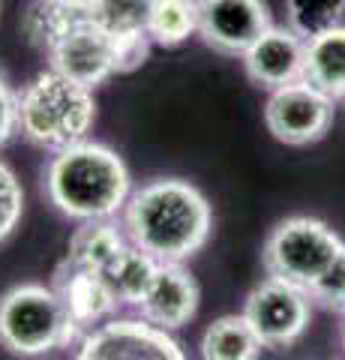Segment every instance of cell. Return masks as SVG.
Returning <instances> with one entry per match:
<instances>
[{
  "label": "cell",
  "instance_id": "cell-1",
  "mask_svg": "<svg viewBox=\"0 0 345 360\" xmlns=\"http://www.w3.org/2000/svg\"><path fill=\"white\" fill-rule=\"evenodd\" d=\"M124 231L162 264H183L210 240L214 210L195 184L183 177H153L132 195L124 207Z\"/></svg>",
  "mask_w": 345,
  "mask_h": 360
},
{
  "label": "cell",
  "instance_id": "cell-2",
  "mask_svg": "<svg viewBox=\"0 0 345 360\" xmlns=\"http://www.w3.org/2000/svg\"><path fill=\"white\" fill-rule=\"evenodd\" d=\"M54 210L75 222L115 219L132 195V177L120 156L99 141H82L58 150L42 174Z\"/></svg>",
  "mask_w": 345,
  "mask_h": 360
},
{
  "label": "cell",
  "instance_id": "cell-3",
  "mask_svg": "<svg viewBox=\"0 0 345 360\" xmlns=\"http://www.w3.org/2000/svg\"><path fill=\"white\" fill-rule=\"evenodd\" d=\"M93 123V90L54 70L33 75L18 90V132L42 150L58 153L87 141Z\"/></svg>",
  "mask_w": 345,
  "mask_h": 360
},
{
  "label": "cell",
  "instance_id": "cell-4",
  "mask_svg": "<svg viewBox=\"0 0 345 360\" xmlns=\"http://www.w3.org/2000/svg\"><path fill=\"white\" fill-rule=\"evenodd\" d=\"M82 328L60 295L42 283H21L0 295V345L15 357H42L72 345Z\"/></svg>",
  "mask_w": 345,
  "mask_h": 360
},
{
  "label": "cell",
  "instance_id": "cell-5",
  "mask_svg": "<svg viewBox=\"0 0 345 360\" xmlns=\"http://www.w3.org/2000/svg\"><path fill=\"white\" fill-rule=\"evenodd\" d=\"M345 243L321 219L292 217L267 234L261 262L267 276L309 291L337 262Z\"/></svg>",
  "mask_w": 345,
  "mask_h": 360
},
{
  "label": "cell",
  "instance_id": "cell-6",
  "mask_svg": "<svg viewBox=\"0 0 345 360\" xmlns=\"http://www.w3.org/2000/svg\"><path fill=\"white\" fill-rule=\"evenodd\" d=\"M42 54L48 58L54 72L72 78L75 84H84L91 90L115 72H120L117 42L99 25H93L82 9L58 30V37L48 42V49Z\"/></svg>",
  "mask_w": 345,
  "mask_h": 360
},
{
  "label": "cell",
  "instance_id": "cell-7",
  "mask_svg": "<svg viewBox=\"0 0 345 360\" xmlns=\"http://www.w3.org/2000/svg\"><path fill=\"white\" fill-rule=\"evenodd\" d=\"M75 360H189L169 330L144 319H108L82 336Z\"/></svg>",
  "mask_w": 345,
  "mask_h": 360
},
{
  "label": "cell",
  "instance_id": "cell-8",
  "mask_svg": "<svg viewBox=\"0 0 345 360\" xmlns=\"http://www.w3.org/2000/svg\"><path fill=\"white\" fill-rule=\"evenodd\" d=\"M243 319L264 348H285L300 340L309 324V295L297 285L267 276L259 283L243 307Z\"/></svg>",
  "mask_w": 345,
  "mask_h": 360
},
{
  "label": "cell",
  "instance_id": "cell-9",
  "mask_svg": "<svg viewBox=\"0 0 345 360\" xmlns=\"http://www.w3.org/2000/svg\"><path fill=\"white\" fill-rule=\"evenodd\" d=\"M264 123L276 141L304 148V144L325 139V132L330 129L333 99L318 94L306 82L285 84L280 90H271V96H267Z\"/></svg>",
  "mask_w": 345,
  "mask_h": 360
},
{
  "label": "cell",
  "instance_id": "cell-10",
  "mask_svg": "<svg viewBox=\"0 0 345 360\" xmlns=\"http://www.w3.org/2000/svg\"><path fill=\"white\" fill-rule=\"evenodd\" d=\"M271 27L264 0H202L198 37L219 54L243 58Z\"/></svg>",
  "mask_w": 345,
  "mask_h": 360
},
{
  "label": "cell",
  "instance_id": "cell-11",
  "mask_svg": "<svg viewBox=\"0 0 345 360\" xmlns=\"http://www.w3.org/2000/svg\"><path fill=\"white\" fill-rule=\"evenodd\" d=\"M306 39L292 27H271L264 37L243 54V70L249 82L264 90H280L285 84L304 82Z\"/></svg>",
  "mask_w": 345,
  "mask_h": 360
},
{
  "label": "cell",
  "instance_id": "cell-12",
  "mask_svg": "<svg viewBox=\"0 0 345 360\" xmlns=\"http://www.w3.org/2000/svg\"><path fill=\"white\" fill-rule=\"evenodd\" d=\"M198 300H202V291H198L195 276L189 274L183 264H162L160 262V270H157V276H153L148 295L138 303V312L144 321H150L171 333L195 319Z\"/></svg>",
  "mask_w": 345,
  "mask_h": 360
},
{
  "label": "cell",
  "instance_id": "cell-13",
  "mask_svg": "<svg viewBox=\"0 0 345 360\" xmlns=\"http://www.w3.org/2000/svg\"><path fill=\"white\" fill-rule=\"evenodd\" d=\"M51 288L60 295L63 307L70 309L72 321L79 324L82 330H93L99 324H105L108 319H115L120 307H124L115 291H111L108 279L99 274V270L70 267V264L60 262V267L54 270Z\"/></svg>",
  "mask_w": 345,
  "mask_h": 360
},
{
  "label": "cell",
  "instance_id": "cell-14",
  "mask_svg": "<svg viewBox=\"0 0 345 360\" xmlns=\"http://www.w3.org/2000/svg\"><path fill=\"white\" fill-rule=\"evenodd\" d=\"M304 82L327 99H345V27H333L315 39H306Z\"/></svg>",
  "mask_w": 345,
  "mask_h": 360
},
{
  "label": "cell",
  "instance_id": "cell-15",
  "mask_svg": "<svg viewBox=\"0 0 345 360\" xmlns=\"http://www.w3.org/2000/svg\"><path fill=\"white\" fill-rule=\"evenodd\" d=\"M126 243H129L126 231H120V225L115 219L82 222L79 229L72 231V238H70L63 264L87 267V270H99V274H103Z\"/></svg>",
  "mask_w": 345,
  "mask_h": 360
},
{
  "label": "cell",
  "instance_id": "cell-16",
  "mask_svg": "<svg viewBox=\"0 0 345 360\" xmlns=\"http://www.w3.org/2000/svg\"><path fill=\"white\" fill-rule=\"evenodd\" d=\"M82 13L99 25L115 42L150 39L148 37V15L150 0H84Z\"/></svg>",
  "mask_w": 345,
  "mask_h": 360
},
{
  "label": "cell",
  "instance_id": "cell-17",
  "mask_svg": "<svg viewBox=\"0 0 345 360\" xmlns=\"http://www.w3.org/2000/svg\"><path fill=\"white\" fill-rule=\"evenodd\" d=\"M157 270H160L157 258L148 255L144 250H138V246L126 243L124 250L117 252L115 262L103 270V276L108 279V285L117 295L120 303H126V307H138L141 297L148 295V288L153 283V276H157Z\"/></svg>",
  "mask_w": 345,
  "mask_h": 360
},
{
  "label": "cell",
  "instance_id": "cell-18",
  "mask_svg": "<svg viewBox=\"0 0 345 360\" xmlns=\"http://www.w3.org/2000/svg\"><path fill=\"white\" fill-rule=\"evenodd\" d=\"M261 348L243 312L222 315L202 336V360H259Z\"/></svg>",
  "mask_w": 345,
  "mask_h": 360
},
{
  "label": "cell",
  "instance_id": "cell-19",
  "mask_svg": "<svg viewBox=\"0 0 345 360\" xmlns=\"http://www.w3.org/2000/svg\"><path fill=\"white\" fill-rule=\"evenodd\" d=\"M198 15H202V0H150L148 37L153 45L177 49L198 33Z\"/></svg>",
  "mask_w": 345,
  "mask_h": 360
},
{
  "label": "cell",
  "instance_id": "cell-20",
  "mask_svg": "<svg viewBox=\"0 0 345 360\" xmlns=\"http://www.w3.org/2000/svg\"><path fill=\"white\" fill-rule=\"evenodd\" d=\"M345 15V0H285V18L300 39H315L339 27Z\"/></svg>",
  "mask_w": 345,
  "mask_h": 360
},
{
  "label": "cell",
  "instance_id": "cell-21",
  "mask_svg": "<svg viewBox=\"0 0 345 360\" xmlns=\"http://www.w3.org/2000/svg\"><path fill=\"white\" fill-rule=\"evenodd\" d=\"M21 217H25V189L13 168L0 160V243L13 238Z\"/></svg>",
  "mask_w": 345,
  "mask_h": 360
},
{
  "label": "cell",
  "instance_id": "cell-22",
  "mask_svg": "<svg viewBox=\"0 0 345 360\" xmlns=\"http://www.w3.org/2000/svg\"><path fill=\"white\" fill-rule=\"evenodd\" d=\"M306 295H309V300L321 303L325 309L345 312V250L337 255V262L330 264V270L306 291Z\"/></svg>",
  "mask_w": 345,
  "mask_h": 360
},
{
  "label": "cell",
  "instance_id": "cell-23",
  "mask_svg": "<svg viewBox=\"0 0 345 360\" xmlns=\"http://www.w3.org/2000/svg\"><path fill=\"white\" fill-rule=\"evenodd\" d=\"M18 132V90L0 72V148Z\"/></svg>",
  "mask_w": 345,
  "mask_h": 360
},
{
  "label": "cell",
  "instance_id": "cell-24",
  "mask_svg": "<svg viewBox=\"0 0 345 360\" xmlns=\"http://www.w3.org/2000/svg\"><path fill=\"white\" fill-rule=\"evenodd\" d=\"M342 342H345V333H342Z\"/></svg>",
  "mask_w": 345,
  "mask_h": 360
}]
</instances>
